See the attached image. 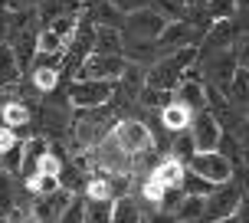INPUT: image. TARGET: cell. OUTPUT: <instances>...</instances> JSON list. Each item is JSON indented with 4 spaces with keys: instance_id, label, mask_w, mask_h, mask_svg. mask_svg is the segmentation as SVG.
I'll use <instances>...</instances> for the list:
<instances>
[{
    "instance_id": "8992f818",
    "label": "cell",
    "mask_w": 249,
    "mask_h": 223,
    "mask_svg": "<svg viewBox=\"0 0 249 223\" xmlns=\"http://www.w3.org/2000/svg\"><path fill=\"white\" fill-rule=\"evenodd\" d=\"M190 174H197V177H203V181H210L213 187H220V184H230L233 181V164L226 161L220 151H207V154H194L190 161L184 164Z\"/></svg>"
},
{
    "instance_id": "b9f144b4",
    "label": "cell",
    "mask_w": 249,
    "mask_h": 223,
    "mask_svg": "<svg viewBox=\"0 0 249 223\" xmlns=\"http://www.w3.org/2000/svg\"><path fill=\"white\" fill-rule=\"evenodd\" d=\"M3 223H30V220H26V217H20V213H10Z\"/></svg>"
},
{
    "instance_id": "f6af8a7d",
    "label": "cell",
    "mask_w": 249,
    "mask_h": 223,
    "mask_svg": "<svg viewBox=\"0 0 249 223\" xmlns=\"http://www.w3.org/2000/svg\"><path fill=\"white\" fill-rule=\"evenodd\" d=\"M197 3H210V0H197Z\"/></svg>"
},
{
    "instance_id": "ac0fdd59",
    "label": "cell",
    "mask_w": 249,
    "mask_h": 223,
    "mask_svg": "<svg viewBox=\"0 0 249 223\" xmlns=\"http://www.w3.org/2000/svg\"><path fill=\"white\" fill-rule=\"evenodd\" d=\"M184 174H187V167L180 161H174V158H164L158 167H154V181L161 187H180V181H184Z\"/></svg>"
},
{
    "instance_id": "f35d334b",
    "label": "cell",
    "mask_w": 249,
    "mask_h": 223,
    "mask_svg": "<svg viewBox=\"0 0 249 223\" xmlns=\"http://www.w3.org/2000/svg\"><path fill=\"white\" fill-rule=\"evenodd\" d=\"M56 223H82V200H69V207L59 213V220Z\"/></svg>"
},
{
    "instance_id": "7bdbcfd3",
    "label": "cell",
    "mask_w": 249,
    "mask_h": 223,
    "mask_svg": "<svg viewBox=\"0 0 249 223\" xmlns=\"http://www.w3.org/2000/svg\"><path fill=\"white\" fill-rule=\"evenodd\" d=\"M216 223H243V220H239L236 213H233V217H226V220H216Z\"/></svg>"
},
{
    "instance_id": "8d00e7d4",
    "label": "cell",
    "mask_w": 249,
    "mask_h": 223,
    "mask_svg": "<svg viewBox=\"0 0 249 223\" xmlns=\"http://www.w3.org/2000/svg\"><path fill=\"white\" fill-rule=\"evenodd\" d=\"M105 3H108L118 17H128V13H138V10L148 7V0H105Z\"/></svg>"
},
{
    "instance_id": "9c48e42d",
    "label": "cell",
    "mask_w": 249,
    "mask_h": 223,
    "mask_svg": "<svg viewBox=\"0 0 249 223\" xmlns=\"http://www.w3.org/2000/svg\"><path fill=\"white\" fill-rule=\"evenodd\" d=\"M69 200H72V190H56L50 197H36V200H30V204H23L26 207L23 217L30 223H56L59 213L69 207Z\"/></svg>"
},
{
    "instance_id": "7402d4cb",
    "label": "cell",
    "mask_w": 249,
    "mask_h": 223,
    "mask_svg": "<svg viewBox=\"0 0 249 223\" xmlns=\"http://www.w3.org/2000/svg\"><path fill=\"white\" fill-rule=\"evenodd\" d=\"M112 223H141V210L128 194L112 200Z\"/></svg>"
},
{
    "instance_id": "e0dca14e",
    "label": "cell",
    "mask_w": 249,
    "mask_h": 223,
    "mask_svg": "<svg viewBox=\"0 0 249 223\" xmlns=\"http://www.w3.org/2000/svg\"><path fill=\"white\" fill-rule=\"evenodd\" d=\"M92 50L102 56H112L122 50V30L118 26H95L92 30Z\"/></svg>"
},
{
    "instance_id": "ab89813d",
    "label": "cell",
    "mask_w": 249,
    "mask_h": 223,
    "mask_svg": "<svg viewBox=\"0 0 249 223\" xmlns=\"http://www.w3.org/2000/svg\"><path fill=\"white\" fill-rule=\"evenodd\" d=\"M17 145V138H13V131H7V128H0V154L7 148H13Z\"/></svg>"
},
{
    "instance_id": "d4e9b609",
    "label": "cell",
    "mask_w": 249,
    "mask_h": 223,
    "mask_svg": "<svg viewBox=\"0 0 249 223\" xmlns=\"http://www.w3.org/2000/svg\"><path fill=\"white\" fill-rule=\"evenodd\" d=\"M86 200H115V194H112V177H102V174L86 177Z\"/></svg>"
},
{
    "instance_id": "2e32d148",
    "label": "cell",
    "mask_w": 249,
    "mask_h": 223,
    "mask_svg": "<svg viewBox=\"0 0 249 223\" xmlns=\"http://www.w3.org/2000/svg\"><path fill=\"white\" fill-rule=\"evenodd\" d=\"M0 128H7V131H20L30 125V109H26L20 99H7L0 105Z\"/></svg>"
},
{
    "instance_id": "ba28073f",
    "label": "cell",
    "mask_w": 249,
    "mask_h": 223,
    "mask_svg": "<svg viewBox=\"0 0 249 223\" xmlns=\"http://www.w3.org/2000/svg\"><path fill=\"white\" fill-rule=\"evenodd\" d=\"M236 37H243V26L239 23H233V20H213L210 30L203 33V43H200V59L207 62L210 56L230 50Z\"/></svg>"
},
{
    "instance_id": "4dcf8cb0",
    "label": "cell",
    "mask_w": 249,
    "mask_h": 223,
    "mask_svg": "<svg viewBox=\"0 0 249 223\" xmlns=\"http://www.w3.org/2000/svg\"><path fill=\"white\" fill-rule=\"evenodd\" d=\"M118 86H124L128 92H141V86H144V66H124L122 79H118Z\"/></svg>"
},
{
    "instance_id": "74e56055",
    "label": "cell",
    "mask_w": 249,
    "mask_h": 223,
    "mask_svg": "<svg viewBox=\"0 0 249 223\" xmlns=\"http://www.w3.org/2000/svg\"><path fill=\"white\" fill-rule=\"evenodd\" d=\"M164 190H167V187H161L158 181H154V177H148V181H144V187H141V197L148 200V204H154V207H158V200L164 197Z\"/></svg>"
},
{
    "instance_id": "7a4b0ae2",
    "label": "cell",
    "mask_w": 249,
    "mask_h": 223,
    "mask_svg": "<svg viewBox=\"0 0 249 223\" xmlns=\"http://www.w3.org/2000/svg\"><path fill=\"white\" fill-rule=\"evenodd\" d=\"M115 112H112V102L102 105V109H89V112H79L75 115V145L79 148H95L105 135H112L115 128Z\"/></svg>"
},
{
    "instance_id": "3957f363",
    "label": "cell",
    "mask_w": 249,
    "mask_h": 223,
    "mask_svg": "<svg viewBox=\"0 0 249 223\" xmlns=\"http://www.w3.org/2000/svg\"><path fill=\"white\" fill-rule=\"evenodd\" d=\"M115 89L118 82H95V79H75L69 92H66V102L79 112H89V109H102L115 99Z\"/></svg>"
},
{
    "instance_id": "60d3db41",
    "label": "cell",
    "mask_w": 249,
    "mask_h": 223,
    "mask_svg": "<svg viewBox=\"0 0 249 223\" xmlns=\"http://www.w3.org/2000/svg\"><path fill=\"white\" fill-rule=\"evenodd\" d=\"M148 223H177V220H174V213H161V210H154V213L148 217Z\"/></svg>"
},
{
    "instance_id": "9a60e30c",
    "label": "cell",
    "mask_w": 249,
    "mask_h": 223,
    "mask_svg": "<svg viewBox=\"0 0 249 223\" xmlns=\"http://www.w3.org/2000/svg\"><path fill=\"white\" fill-rule=\"evenodd\" d=\"M36 33L39 30H23V33H17V43H13V59L20 66V73H30V66H33V56H36Z\"/></svg>"
},
{
    "instance_id": "4fadbf2b",
    "label": "cell",
    "mask_w": 249,
    "mask_h": 223,
    "mask_svg": "<svg viewBox=\"0 0 249 223\" xmlns=\"http://www.w3.org/2000/svg\"><path fill=\"white\" fill-rule=\"evenodd\" d=\"M171 102L187 109L190 115H197V112L207 109V99H203V79H180L171 92Z\"/></svg>"
},
{
    "instance_id": "83f0119b",
    "label": "cell",
    "mask_w": 249,
    "mask_h": 223,
    "mask_svg": "<svg viewBox=\"0 0 249 223\" xmlns=\"http://www.w3.org/2000/svg\"><path fill=\"white\" fill-rule=\"evenodd\" d=\"M13 207H17V187H13V177L0 171V217H10Z\"/></svg>"
},
{
    "instance_id": "4316f807",
    "label": "cell",
    "mask_w": 249,
    "mask_h": 223,
    "mask_svg": "<svg viewBox=\"0 0 249 223\" xmlns=\"http://www.w3.org/2000/svg\"><path fill=\"white\" fill-rule=\"evenodd\" d=\"M197 154V148H194V138H190V131H177L174 135V141H171V158L174 161H190Z\"/></svg>"
},
{
    "instance_id": "836d02e7",
    "label": "cell",
    "mask_w": 249,
    "mask_h": 223,
    "mask_svg": "<svg viewBox=\"0 0 249 223\" xmlns=\"http://www.w3.org/2000/svg\"><path fill=\"white\" fill-rule=\"evenodd\" d=\"M207 13H210V20H233V13H236V0H210V3H203Z\"/></svg>"
},
{
    "instance_id": "d590c367",
    "label": "cell",
    "mask_w": 249,
    "mask_h": 223,
    "mask_svg": "<svg viewBox=\"0 0 249 223\" xmlns=\"http://www.w3.org/2000/svg\"><path fill=\"white\" fill-rule=\"evenodd\" d=\"M62 158L59 154H46V158H43V161H39V167H36V174H43V177H56V181H59V174H62Z\"/></svg>"
},
{
    "instance_id": "cb8c5ba5",
    "label": "cell",
    "mask_w": 249,
    "mask_h": 223,
    "mask_svg": "<svg viewBox=\"0 0 249 223\" xmlns=\"http://www.w3.org/2000/svg\"><path fill=\"white\" fill-rule=\"evenodd\" d=\"M177 223H203V200L200 197H184L174 210Z\"/></svg>"
},
{
    "instance_id": "f1b7e54d",
    "label": "cell",
    "mask_w": 249,
    "mask_h": 223,
    "mask_svg": "<svg viewBox=\"0 0 249 223\" xmlns=\"http://www.w3.org/2000/svg\"><path fill=\"white\" fill-rule=\"evenodd\" d=\"M26 190L33 194V197H50L56 190H62L59 181L56 177H43V174H33V177H26Z\"/></svg>"
},
{
    "instance_id": "7c38bea8",
    "label": "cell",
    "mask_w": 249,
    "mask_h": 223,
    "mask_svg": "<svg viewBox=\"0 0 249 223\" xmlns=\"http://www.w3.org/2000/svg\"><path fill=\"white\" fill-rule=\"evenodd\" d=\"M161 30H164V20H161L154 10H151V7H144V10L128 13V17H124V33H128L131 39L154 43V39L161 37Z\"/></svg>"
},
{
    "instance_id": "484cf974",
    "label": "cell",
    "mask_w": 249,
    "mask_h": 223,
    "mask_svg": "<svg viewBox=\"0 0 249 223\" xmlns=\"http://www.w3.org/2000/svg\"><path fill=\"white\" fill-rule=\"evenodd\" d=\"M46 30H53V33H56V37L69 46V43H72V37H75V30H79V17H75V13H62V17H56Z\"/></svg>"
},
{
    "instance_id": "44dd1931",
    "label": "cell",
    "mask_w": 249,
    "mask_h": 223,
    "mask_svg": "<svg viewBox=\"0 0 249 223\" xmlns=\"http://www.w3.org/2000/svg\"><path fill=\"white\" fill-rule=\"evenodd\" d=\"M20 66L13 59V50L10 43H0V86H13V82H20Z\"/></svg>"
},
{
    "instance_id": "5bb4252c",
    "label": "cell",
    "mask_w": 249,
    "mask_h": 223,
    "mask_svg": "<svg viewBox=\"0 0 249 223\" xmlns=\"http://www.w3.org/2000/svg\"><path fill=\"white\" fill-rule=\"evenodd\" d=\"M50 154V141L43 135H33V138H26L23 141V148H20V174L23 177H33L39 167V161Z\"/></svg>"
},
{
    "instance_id": "8fae6325",
    "label": "cell",
    "mask_w": 249,
    "mask_h": 223,
    "mask_svg": "<svg viewBox=\"0 0 249 223\" xmlns=\"http://www.w3.org/2000/svg\"><path fill=\"white\" fill-rule=\"evenodd\" d=\"M239 66V56L233 53V46L223 53H216V56H210V59L203 62V73L210 75V89H216L220 95H226V89H230V79H233V73H236Z\"/></svg>"
},
{
    "instance_id": "1f68e13d",
    "label": "cell",
    "mask_w": 249,
    "mask_h": 223,
    "mask_svg": "<svg viewBox=\"0 0 249 223\" xmlns=\"http://www.w3.org/2000/svg\"><path fill=\"white\" fill-rule=\"evenodd\" d=\"M30 75H33V89H39V92H53L59 86V73L56 69H30Z\"/></svg>"
},
{
    "instance_id": "bcb514c9",
    "label": "cell",
    "mask_w": 249,
    "mask_h": 223,
    "mask_svg": "<svg viewBox=\"0 0 249 223\" xmlns=\"http://www.w3.org/2000/svg\"><path fill=\"white\" fill-rule=\"evenodd\" d=\"M141 223H148V220H144V217H141Z\"/></svg>"
},
{
    "instance_id": "603a6c76",
    "label": "cell",
    "mask_w": 249,
    "mask_h": 223,
    "mask_svg": "<svg viewBox=\"0 0 249 223\" xmlns=\"http://www.w3.org/2000/svg\"><path fill=\"white\" fill-rule=\"evenodd\" d=\"M82 223H112V200H86Z\"/></svg>"
},
{
    "instance_id": "30bf717a",
    "label": "cell",
    "mask_w": 249,
    "mask_h": 223,
    "mask_svg": "<svg viewBox=\"0 0 249 223\" xmlns=\"http://www.w3.org/2000/svg\"><path fill=\"white\" fill-rule=\"evenodd\" d=\"M190 138H194V148L200 151V154H207V151H216V145H220V135H223V128H220V122L213 118L210 109L197 112L194 118H190Z\"/></svg>"
},
{
    "instance_id": "6da1fadb",
    "label": "cell",
    "mask_w": 249,
    "mask_h": 223,
    "mask_svg": "<svg viewBox=\"0 0 249 223\" xmlns=\"http://www.w3.org/2000/svg\"><path fill=\"white\" fill-rule=\"evenodd\" d=\"M194 62H197V50H194V46L167 53V56H161V59L144 73V86L158 89V92H174V86L184 79V73L194 66Z\"/></svg>"
},
{
    "instance_id": "ffe728a7",
    "label": "cell",
    "mask_w": 249,
    "mask_h": 223,
    "mask_svg": "<svg viewBox=\"0 0 249 223\" xmlns=\"http://www.w3.org/2000/svg\"><path fill=\"white\" fill-rule=\"evenodd\" d=\"M148 7L164 23H177V20H187V3L184 0H148Z\"/></svg>"
},
{
    "instance_id": "f546056e",
    "label": "cell",
    "mask_w": 249,
    "mask_h": 223,
    "mask_svg": "<svg viewBox=\"0 0 249 223\" xmlns=\"http://www.w3.org/2000/svg\"><path fill=\"white\" fill-rule=\"evenodd\" d=\"M62 50H66V43H62L53 30H39L36 33V53H46V56H62Z\"/></svg>"
},
{
    "instance_id": "e575fe53",
    "label": "cell",
    "mask_w": 249,
    "mask_h": 223,
    "mask_svg": "<svg viewBox=\"0 0 249 223\" xmlns=\"http://www.w3.org/2000/svg\"><path fill=\"white\" fill-rule=\"evenodd\" d=\"M20 148H23V141H17L13 148H7L3 154H0V171L3 174H20Z\"/></svg>"
},
{
    "instance_id": "d6986e66",
    "label": "cell",
    "mask_w": 249,
    "mask_h": 223,
    "mask_svg": "<svg viewBox=\"0 0 249 223\" xmlns=\"http://www.w3.org/2000/svg\"><path fill=\"white\" fill-rule=\"evenodd\" d=\"M190 118H194V115H190L187 109H180V105H174V102L161 109V128H167L171 135L187 131V128H190Z\"/></svg>"
},
{
    "instance_id": "ee69618b",
    "label": "cell",
    "mask_w": 249,
    "mask_h": 223,
    "mask_svg": "<svg viewBox=\"0 0 249 223\" xmlns=\"http://www.w3.org/2000/svg\"><path fill=\"white\" fill-rule=\"evenodd\" d=\"M184 3H187V7H190V3H197V0H184Z\"/></svg>"
},
{
    "instance_id": "d6a6232c",
    "label": "cell",
    "mask_w": 249,
    "mask_h": 223,
    "mask_svg": "<svg viewBox=\"0 0 249 223\" xmlns=\"http://www.w3.org/2000/svg\"><path fill=\"white\" fill-rule=\"evenodd\" d=\"M138 99H141V105H144V109H164V105H171V92H158V89L141 86Z\"/></svg>"
},
{
    "instance_id": "277c9868",
    "label": "cell",
    "mask_w": 249,
    "mask_h": 223,
    "mask_svg": "<svg viewBox=\"0 0 249 223\" xmlns=\"http://www.w3.org/2000/svg\"><path fill=\"white\" fill-rule=\"evenodd\" d=\"M112 138H115V145H118V148H122L128 158H138V154H148V151H154V135H151V128H148L144 122H138V118L115 122Z\"/></svg>"
},
{
    "instance_id": "52a82bcc",
    "label": "cell",
    "mask_w": 249,
    "mask_h": 223,
    "mask_svg": "<svg viewBox=\"0 0 249 223\" xmlns=\"http://www.w3.org/2000/svg\"><path fill=\"white\" fill-rule=\"evenodd\" d=\"M124 66L128 62L118 56V53H112V56H102V53H89L86 62L79 66V73H75V79H95V82H118L124 73Z\"/></svg>"
},
{
    "instance_id": "5b68a950",
    "label": "cell",
    "mask_w": 249,
    "mask_h": 223,
    "mask_svg": "<svg viewBox=\"0 0 249 223\" xmlns=\"http://www.w3.org/2000/svg\"><path fill=\"white\" fill-rule=\"evenodd\" d=\"M239 204H243V184L230 181V184L213 187L210 197H203V223H216V220L233 217Z\"/></svg>"
}]
</instances>
